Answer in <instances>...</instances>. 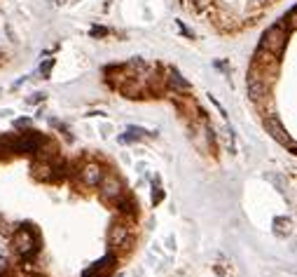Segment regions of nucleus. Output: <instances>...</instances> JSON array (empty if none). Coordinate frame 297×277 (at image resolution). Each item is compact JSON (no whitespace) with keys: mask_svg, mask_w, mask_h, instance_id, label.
Returning a JSON list of instances; mask_svg holds the SVG:
<instances>
[{"mask_svg":"<svg viewBox=\"0 0 297 277\" xmlns=\"http://www.w3.org/2000/svg\"><path fill=\"white\" fill-rule=\"evenodd\" d=\"M283 45H286V28L281 24L272 26L262 38V50L272 52V54H279V52L283 50Z\"/></svg>","mask_w":297,"mask_h":277,"instance_id":"obj_1","label":"nucleus"},{"mask_svg":"<svg viewBox=\"0 0 297 277\" xmlns=\"http://www.w3.org/2000/svg\"><path fill=\"white\" fill-rule=\"evenodd\" d=\"M14 249H17V254H21V256H31L35 249V240H33V233L31 230H26V228H21V230H17L14 233Z\"/></svg>","mask_w":297,"mask_h":277,"instance_id":"obj_2","label":"nucleus"},{"mask_svg":"<svg viewBox=\"0 0 297 277\" xmlns=\"http://www.w3.org/2000/svg\"><path fill=\"white\" fill-rule=\"evenodd\" d=\"M267 127H269V134L274 136V139H276V141L281 143V146H288V148H293V153H297V143L293 141V139H290L288 134H286V132H283V127H281V122L279 120H269V122H267Z\"/></svg>","mask_w":297,"mask_h":277,"instance_id":"obj_3","label":"nucleus"},{"mask_svg":"<svg viewBox=\"0 0 297 277\" xmlns=\"http://www.w3.org/2000/svg\"><path fill=\"white\" fill-rule=\"evenodd\" d=\"M101 195H103L106 200H117V197L122 195L119 181H117L115 177H103L101 179Z\"/></svg>","mask_w":297,"mask_h":277,"instance_id":"obj_4","label":"nucleus"},{"mask_svg":"<svg viewBox=\"0 0 297 277\" xmlns=\"http://www.w3.org/2000/svg\"><path fill=\"white\" fill-rule=\"evenodd\" d=\"M101 179H103V172L99 165H84L82 167V181L87 185H99Z\"/></svg>","mask_w":297,"mask_h":277,"instance_id":"obj_5","label":"nucleus"},{"mask_svg":"<svg viewBox=\"0 0 297 277\" xmlns=\"http://www.w3.org/2000/svg\"><path fill=\"white\" fill-rule=\"evenodd\" d=\"M126 235H129L126 226H122V223H115V226L110 228V233H108V240H110V244H113V247H119V244L126 242Z\"/></svg>","mask_w":297,"mask_h":277,"instance_id":"obj_6","label":"nucleus"},{"mask_svg":"<svg viewBox=\"0 0 297 277\" xmlns=\"http://www.w3.org/2000/svg\"><path fill=\"white\" fill-rule=\"evenodd\" d=\"M274 233H276V235H288L290 233L288 218H276V221H274Z\"/></svg>","mask_w":297,"mask_h":277,"instance_id":"obj_7","label":"nucleus"},{"mask_svg":"<svg viewBox=\"0 0 297 277\" xmlns=\"http://www.w3.org/2000/svg\"><path fill=\"white\" fill-rule=\"evenodd\" d=\"M169 83L174 85L176 90H190V85L185 83V80H182V78L178 76V73H171V76H169Z\"/></svg>","mask_w":297,"mask_h":277,"instance_id":"obj_8","label":"nucleus"},{"mask_svg":"<svg viewBox=\"0 0 297 277\" xmlns=\"http://www.w3.org/2000/svg\"><path fill=\"white\" fill-rule=\"evenodd\" d=\"M288 28L290 31H297V7L290 12V17H288Z\"/></svg>","mask_w":297,"mask_h":277,"instance_id":"obj_9","label":"nucleus"}]
</instances>
